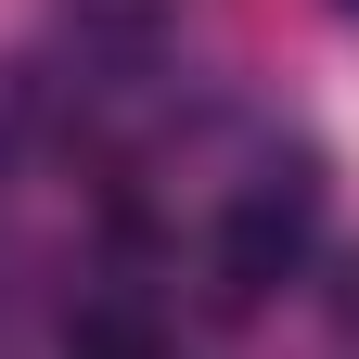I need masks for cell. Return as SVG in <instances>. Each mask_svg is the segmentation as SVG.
<instances>
[{
  "instance_id": "7a4b0ae2",
  "label": "cell",
  "mask_w": 359,
  "mask_h": 359,
  "mask_svg": "<svg viewBox=\"0 0 359 359\" xmlns=\"http://www.w3.org/2000/svg\"><path fill=\"white\" fill-rule=\"evenodd\" d=\"M65 359H167V321L142 295H90L77 321H65Z\"/></svg>"
},
{
  "instance_id": "6da1fadb",
  "label": "cell",
  "mask_w": 359,
  "mask_h": 359,
  "mask_svg": "<svg viewBox=\"0 0 359 359\" xmlns=\"http://www.w3.org/2000/svg\"><path fill=\"white\" fill-rule=\"evenodd\" d=\"M295 257H308V193H244L231 205V295L283 283Z\"/></svg>"
}]
</instances>
